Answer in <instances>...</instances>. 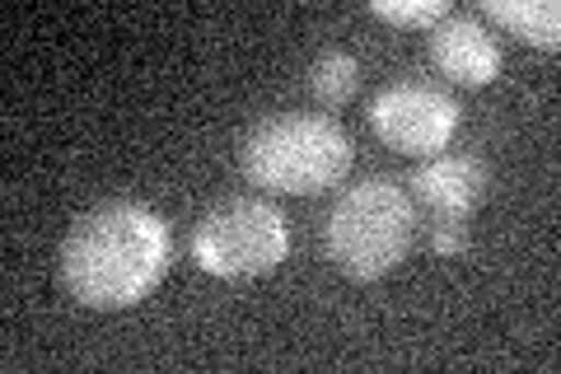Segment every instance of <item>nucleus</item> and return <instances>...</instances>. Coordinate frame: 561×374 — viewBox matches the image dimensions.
Returning a JSON list of instances; mask_svg holds the SVG:
<instances>
[{"label": "nucleus", "mask_w": 561, "mask_h": 374, "mask_svg": "<svg viewBox=\"0 0 561 374\" xmlns=\"http://www.w3.org/2000/svg\"><path fill=\"white\" fill-rule=\"evenodd\" d=\"M169 272V225L140 202H103L70 225L61 281L84 309H131Z\"/></svg>", "instance_id": "nucleus-1"}, {"label": "nucleus", "mask_w": 561, "mask_h": 374, "mask_svg": "<svg viewBox=\"0 0 561 374\" xmlns=\"http://www.w3.org/2000/svg\"><path fill=\"white\" fill-rule=\"evenodd\" d=\"M239 165L249 183L309 197V192L337 188L351 169V140L332 117L319 113H280L243 136Z\"/></svg>", "instance_id": "nucleus-2"}, {"label": "nucleus", "mask_w": 561, "mask_h": 374, "mask_svg": "<svg viewBox=\"0 0 561 374\" xmlns=\"http://www.w3.org/2000/svg\"><path fill=\"white\" fill-rule=\"evenodd\" d=\"M416 235L412 197L393 178H360L328 211V258L351 281H379L408 258Z\"/></svg>", "instance_id": "nucleus-3"}, {"label": "nucleus", "mask_w": 561, "mask_h": 374, "mask_svg": "<svg viewBox=\"0 0 561 374\" xmlns=\"http://www.w3.org/2000/svg\"><path fill=\"white\" fill-rule=\"evenodd\" d=\"M286 248H290L286 216L262 197H230L210 206L197 220V229H192V258H197L202 272L220 281L267 276L286 258Z\"/></svg>", "instance_id": "nucleus-4"}, {"label": "nucleus", "mask_w": 561, "mask_h": 374, "mask_svg": "<svg viewBox=\"0 0 561 374\" xmlns=\"http://www.w3.org/2000/svg\"><path fill=\"white\" fill-rule=\"evenodd\" d=\"M370 127L389 150L431 159L435 150L449 146L454 127H459V103H454L449 89L431 80H398L375 94Z\"/></svg>", "instance_id": "nucleus-5"}, {"label": "nucleus", "mask_w": 561, "mask_h": 374, "mask_svg": "<svg viewBox=\"0 0 561 374\" xmlns=\"http://www.w3.org/2000/svg\"><path fill=\"white\" fill-rule=\"evenodd\" d=\"M491 173L478 155H431L426 165L412 173L416 202L440 220H463L486 202Z\"/></svg>", "instance_id": "nucleus-6"}, {"label": "nucleus", "mask_w": 561, "mask_h": 374, "mask_svg": "<svg viewBox=\"0 0 561 374\" xmlns=\"http://www.w3.org/2000/svg\"><path fill=\"white\" fill-rule=\"evenodd\" d=\"M431 61H435V70H440L445 80L478 89V84L496 80V70H501V47H496V38L486 33L482 20L449 10L445 20L431 29Z\"/></svg>", "instance_id": "nucleus-7"}, {"label": "nucleus", "mask_w": 561, "mask_h": 374, "mask_svg": "<svg viewBox=\"0 0 561 374\" xmlns=\"http://www.w3.org/2000/svg\"><path fill=\"white\" fill-rule=\"evenodd\" d=\"M486 20H496L529 47L561 43V5L557 0H486Z\"/></svg>", "instance_id": "nucleus-8"}, {"label": "nucleus", "mask_w": 561, "mask_h": 374, "mask_svg": "<svg viewBox=\"0 0 561 374\" xmlns=\"http://www.w3.org/2000/svg\"><path fill=\"white\" fill-rule=\"evenodd\" d=\"M309 84H313V94H319L328 109H342V103H351L356 99V89H360V61L351 57V52L332 47L309 66Z\"/></svg>", "instance_id": "nucleus-9"}, {"label": "nucleus", "mask_w": 561, "mask_h": 374, "mask_svg": "<svg viewBox=\"0 0 561 374\" xmlns=\"http://www.w3.org/2000/svg\"><path fill=\"white\" fill-rule=\"evenodd\" d=\"M370 14L402 29H435L449 14V0H375Z\"/></svg>", "instance_id": "nucleus-10"}, {"label": "nucleus", "mask_w": 561, "mask_h": 374, "mask_svg": "<svg viewBox=\"0 0 561 374\" xmlns=\"http://www.w3.org/2000/svg\"><path fill=\"white\" fill-rule=\"evenodd\" d=\"M435 248H440V253H454V248H463V229H459V220H445L440 229H435Z\"/></svg>", "instance_id": "nucleus-11"}]
</instances>
